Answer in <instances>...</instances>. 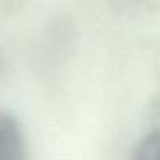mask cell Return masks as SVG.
Returning a JSON list of instances; mask_svg holds the SVG:
<instances>
[{"mask_svg":"<svg viewBox=\"0 0 160 160\" xmlns=\"http://www.w3.org/2000/svg\"><path fill=\"white\" fill-rule=\"evenodd\" d=\"M0 160H27V143L19 119L0 112Z\"/></svg>","mask_w":160,"mask_h":160,"instance_id":"1","label":"cell"},{"mask_svg":"<svg viewBox=\"0 0 160 160\" xmlns=\"http://www.w3.org/2000/svg\"><path fill=\"white\" fill-rule=\"evenodd\" d=\"M132 160H160V129L151 132L138 143Z\"/></svg>","mask_w":160,"mask_h":160,"instance_id":"2","label":"cell"}]
</instances>
